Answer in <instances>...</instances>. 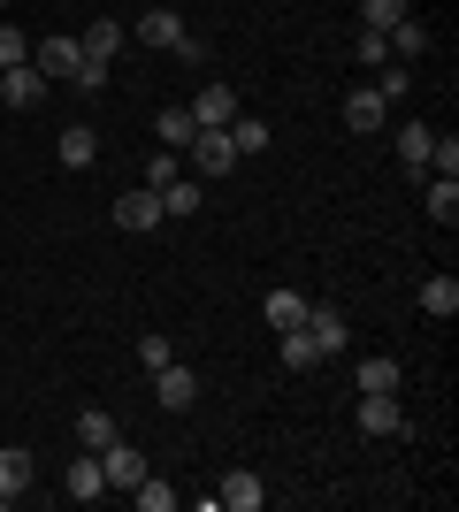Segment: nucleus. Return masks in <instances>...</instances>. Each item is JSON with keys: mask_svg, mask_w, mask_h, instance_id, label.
I'll use <instances>...</instances> for the list:
<instances>
[{"mask_svg": "<svg viewBox=\"0 0 459 512\" xmlns=\"http://www.w3.org/2000/svg\"><path fill=\"white\" fill-rule=\"evenodd\" d=\"M352 421L368 428L375 444H398V436H414V421H406V406H398V390H360Z\"/></svg>", "mask_w": 459, "mask_h": 512, "instance_id": "nucleus-1", "label": "nucleus"}, {"mask_svg": "<svg viewBox=\"0 0 459 512\" xmlns=\"http://www.w3.org/2000/svg\"><path fill=\"white\" fill-rule=\"evenodd\" d=\"M299 329L314 337V352H322V360H337V352L352 344V321L337 314V306H306V321H299Z\"/></svg>", "mask_w": 459, "mask_h": 512, "instance_id": "nucleus-2", "label": "nucleus"}, {"mask_svg": "<svg viewBox=\"0 0 459 512\" xmlns=\"http://www.w3.org/2000/svg\"><path fill=\"white\" fill-rule=\"evenodd\" d=\"M215 505H222V512H261V505H268L261 474H253V467H230V474L215 482Z\"/></svg>", "mask_w": 459, "mask_h": 512, "instance_id": "nucleus-3", "label": "nucleus"}, {"mask_svg": "<svg viewBox=\"0 0 459 512\" xmlns=\"http://www.w3.org/2000/svg\"><path fill=\"white\" fill-rule=\"evenodd\" d=\"M153 398H161V406H169V413H192L199 406V375H192V367H153Z\"/></svg>", "mask_w": 459, "mask_h": 512, "instance_id": "nucleus-4", "label": "nucleus"}, {"mask_svg": "<svg viewBox=\"0 0 459 512\" xmlns=\"http://www.w3.org/2000/svg\"><path fill=\"white\" fill-rule=\"evenodd\" d=\"M184 153H192V169H199V176H230V169H238V146H230V130H199Z\"/></svg>", "mask_w": 459, "mask_h": 512, "instance_id": "nucleus-5", "label": "nucleus"}, {"mask_svg": "<svg viewBox=\"0 0 459 512\" xmlns=\"http://www.w3.org/2000/svg\"><path fill=\"white\" fill-rule=\"evenodd\" d=\"M77 62H85V46L69 39V31H54V39H39V46H31V69H39L46 85H54V77H69Z\"/></svg>", "mask_w": 459, "mask_h": 512, "instance_id": "nucleus-6", "label": "nucleus"}, {"mask_svg": "<svg viewBox=\"0 0 459 512\" xmlns=\"http://www.w3.org/2000/svg\"><path fill=\"white\" fill-rule=\"evenodd\" d=\"M100 474H108V490H138V482H146V459H138V444H123V436H115V444L100 451Z\"/></svg>", "mask_w": 459, "mask_h": 512, "instance_id": "nucleus-7", "label": "nucleus"}, {"mask_svg": "<svg viewBox=\"0 0 459 512\" xmlns=\"http://www.w3.org/2000/svg\"><path fill=\"white\" fill-rule=\"evenodd\" d=\"M184 107H192V123H199V130L238 123V92H230V85H199V100H184Z\"/></svg>", "mask_w": 459, "mask_h": 512, "instance_id": "nucleus-8", "label": "nucleus"}, {"mask_svg": "<svg viewBox=\"0 0 459 512\" xmlns=\"http://www.w3.org/2000/svg\"><path fill=\"white\" fill-rule=\"evenodd\" d=\"M383 115H391V100H383L375 85H352V92H345V130H360V138H368V130H383Z\"/></svg>", "mask_w": 459, "mask_h": 512, "instance_id": "nucleus-9", "label": "nucleus"}, {"mask_svg": "<svg viewBox=\"0 0 459 512\" xmlns=\"http://www.w3.org/2000/svg\"><path fill=\"white\" fill-rule=\"evenodd\" d=\"M115 222H123V230H131V237H146L153 222H161V192H153V184H138V192H123V199H115Z\"/></svg>", "mask_w": 459, "mask_h": 512, "instance_id": "nucleus-10", "label": "nucleus"}, {"mask_svg": "<svg viewBox=\"0 0 459 512\" xmlns=\"http://www.w3.org/2000/svg\"><path fill=\"white\" fill-rule=\"evenodd\" d=\"M306 306H314V299H306V291H291V283H276V291H268V299H261V314H268V329L284 337V329H299V321H306Z\"/></svg>", "mask_w": 459, "mask_h": 512, "instance_id": "nucleus-11", "label": "nucleus"}, {"mask_svg": "<svg viewBox=\"0 0 459 512\" xmlns=\"http://www.w3.org/2000/svg\"><path fill=\"white\" fill-rule=\"evenodd\" d=\"M383 46H391V62H421V54H429V23H421V16H398L391 31H383Z\"/></svg>", "mask_w": 459, "mask_h": 512, "instance_id": "nucleus-12", "label": "nucleus"}, {"mask_svg": "<svg viewBox=\"0 0 459 512\" xmlns=\"http://www.w3.org/2000/svg\"><path fill=\"white\" fill-rule=\"evenodd\" d=\"M54 153H62V169H92V161H100V130H92V123H69L62 138H54Z\"/></svg>", "mask_w": 459, "mask_h": 512, "instance_id": "nucleus-13", "label": "nucleus"}, {"mask_svg": "<svg viewBox=\"0 0 459 512\" xmlns=\"http://www.w3.org/2000/svg\"><path fill=\"white\" fill-rule=\"evenodd\" d=\"M0 100H8V107H39V100H46V77H39L31 62L0 69Z\"/></svg>", "mask_w": 459, "mask_h": 512, "instance_id": "nucleus-14", "label": "nucleus"}, {"mask_svg": "<svg viewBox=\"0 0 459 512\" xmlns=\"http://www.w3.org/2000/svg\"><path fill=\"white\" fill-rule=\"evenodd\" d=\"M421 314H437V321H452V314H459V276H452V268L421 276Z\"/></svg>", "mask_w": 459, "mask_h": 512, "instance_id": "nucleus-15", "label": "nucleus"}, {"mask_svg": "<svg viewBox=\"0 0 459 512\" xmlns=\"http://www.w3.org/2000/svg\"><path fill=\"white\" fill-rule=\"evenodd\" d=\"M92 54V62H115V54H123V46H131V31H123V23L115 16H100V23H85V39H77Z\"/></svg>", "mask_w": 459, "mask_h": 512, "instance_id": "nucleus-16", "label": "nucleus"}, {"mask_svg": "<svg viewBox=\"0 0 459 512\" xmlns=\"http://www.w3.org/2000/svg\"><path fill=\"white\" fill-rule=\"evenodd\" d=\"M153 138H161V146H176V153H184V146H192V138H199L192 107H184V100H176V107H161V115H153Z\"/></svg>", "mask_w": 459, "mask_h": 512, "instance_id": "nucleus-17", "label": "nucleus"}, {"mask_svg": "<svg viewBox=\"0 0 459 512\" xmlns=\"http://www.w3.org/2000/svg\"><path fill=\"white\" fill-rule=\"evenodd\" d=\"M69 497H77V505H92V497H108V474H100V451H85V459H69Z\"/></svg>", "mask_w": 459, "mask_h": 512, "instance_id": "nucleus-18", "label": "nucleus"}, {"mask_svg": "<svg viewBox=\"0 0 459 512\" xmlns=\"http://www.w3.org/2000/svg\"><path fill=\"white\" fill-rule=\"evenodd\" d=\"M184 39V16H176V8H146V16H138V46H176Z\"/></svg>", "mask_w": 459, "mask_h": 512, "instance_id": "nucleus-19", "label": "nucleus"}, {"mask_svg": "<svg viewBox=\"0 0 459 512\" xmlns=\"http://www.w3.org/2000/svg\"><path fill=\"white\" fill-rule=\"evenodd\" d=\"M421 207H429V222H444V230H452V222H459V176H429Z\"/></svg>", "mask_w": 459, "mask_h": 512, "instance_id": "nucleus-20", "label": "nucleus"}, {"mask_svg": "<svg viewBox=\"0 0 459 512\" xmlns=\"http://www.w3.org/2000/svg\"><path fill=\"white\" fill-rule=\"evenodd\" d=\"M115 436H123V428H115L108 406H85V413H77V444H85V451H108Z\"/></svg>", "mask_w": 459, "mask_h": 512, "instance_id": "nucleus-21", "label": "nucleus"}, {"mask_svg": "<svg viewBox=\"0 0 459 512\" xmlns=\"http://www.w3.org/2000/svg\"><path fill=\"white\" fill-rule=\"evenodd\" d=\"M153 192H161V222H192L199 214V184H184V176H176V184H153Z\"/></svg>", "mask_w": 459, "mask_h": 512, "instance_id": "nucleus-22", "label": "nucleus"}, {"mask_svg": "<svg viewBox=\"0 0 459 512\" xmlns=\"http://www.w3.org/2000/svg\"><path fill=\"white\" fill-rule=\"evenodd\" d=\"M429 138H437L429 123H406V130H398V161H406L414 176H429Z\"/></svg>", "mask_w": 459, "mask_h": 512, "instance_id": "nucleus-23", "label": "nucleus"}, {"mask_svg": "<svg viewBox=\"0 0 459 512\" xmlns=\"http://www.w3.org/2000/svg\"><path fill=\"white\" fill-rule=\"evenodd\" d=\"M0 490H8V497L31 490V451H23V444H0Z\"/></svg>", "mask_w": 459, "mask_h": 512, "instance_id": "nucleus-24", "label": "nucleus"}, {"mask_svg": "<svg viewBox=\"0 0 459 512\" xmlns=\"http://www.w3.org/2000/svg\"><path fill=\"white\" fill-rule=\"evenodd\" d=\"M352 383H360V390H398V383H406V367L375 352V360H360V367H352Z\"/></svg>", "mask_w": 459, "mask_h": 512, "instance_id": "nucleus-25", "label": "nucleus"}, {"mask_svg": "<svg viewBox=\"0 0 459 512\" xmlns=\"http://www.w3.org/2000/svg\"><path fill=\"white\" fill-rule=\"evenodd\" d=\"M131 497H138V512H176V505H184V490H176V482H161V474H146Z\"/></svg>", "mask_w": 459, "mask_h": 512, "instance_id": "nucleus-26", "label": "nucleus"}, {"mask_svg": "<svg viewBox=\"0 0 459 512\" xmlns=\"http://www.w3.org/2000/svg\"><path fill=\"white\" fill-rule=\"evenodd\" d=\"M222 130H230L238 161H245V153H268V123H261V115H238V123H222Z\"/></svg>", "mask_w": 459, "mask_h": 512, "instance_id": "nucleus-27", "label": "nucleus"}, {"mask_svg": "<svg viewBox=\"0 0 459 512\" xmlns=\"http://www.w3.org/2000/svg\"><path fill=\"white\" fill-rule=\"evenodd\" d=\"M284 367H291V375L322 367V352H314V337H306V329H284Z\"/></svg>", "mask_w": 459, "mask_h": 512, "instance_id": "nucleus-28", "label": "nucleus"}, {"mask_svg": "<svg viewBox=\"0 0 459 512\" xmlns=\"http://www.w3.org/2000/svg\"><path fill=\"white\" fill-rule=\"evenodd\" d=\"M398 16H414L406 0H360V31H391Z\"/></svg>", "mask_w": 459, "mask_h": 512, "instance_id": "nucleus-29", "label": "nucleus"}, {"mask_svg": "<svg viewBox=\"0 0 459 512\" xmlns=\"http://www.w3.org/2000/svg\"><path fill=\"white\" fill-rule=\"evenodd\" d=\"M375 92H383V100H406V92H414V69H406V62H383V69H375Z\"/></svg>", "mask_w": 459, "mask_h": 512, "instance_id": "nucleus-30", "label": "nucleus"}, {"mask_svg": "<svg viewBox=\"0 0 459 512\" xmlns=\"http://www.w3.org/2000/svg\"><path fill=\"white\" fill-rule=\"evenodd\" d=\"M429 176H459V138H452V130L429 138Z\"/></svg>", "mask_w": 459, "mask_h": 512, "instance_id": "nucleus-31", "label": "nucleus"}, {"mask_svg": "<svg viewBox=\"0 0 459 512\" xmlns=\"http://www.w3.org/2000/svg\"><path fill=\"white\" fill-rule=\"evenodd\" d=\"M176 176H184V153H176V146H161V153L146 161V184H176Z\"/></svg>", "mask_w": 459, "mask_h": 512, "instance_id": "nucleus-32", "label": "nucleus"}, {"mask_svg": "<svg viewBox=\"0 0 459 512\" xmlns=\"http://www.w3.org/2000/svg\"><path fill=\"white\" fill-rule=\"evenodd\" d=\"M169 360H176V344L161 337V329H153V337H138V367H146V375H153V367H169Z\"/></svg>", "mask_w": 459, "mask_h": 512, "instance_id": "nucleus-33", "label": "nucleus"}, {"mask_svg": "<svg viewBox=\"0 0 459 512\" xmlns=\"http://www.w3.org/2000/svg\"><path fill=\"white\" fill-rule=\"evenodd\" d=\"M16 62H31V39H23L16 23H0V69H16Z\"/></svg>", "mask_w": 459, "mask_h": 512, "instance_id": "nucleus-34", "label": "nucleus"}, {"mask_svg": "<svg viewBox=\"0 0 459 512\" xmlns=\"http://www.w3.org/2000/svg\"><path fill=\"white\" fill-rule=\"evenodd\" d=\"M352 62H368V69H383V62H391V46H383V31H360V39H352Z\"/></svg>", "mask_w": 459, "mask_h": 512, "instance_id": "nucleus-35", "label": "nucleus"}, {"mask_svg": "<svg viewBox=\"0 0 459 512\" xmlns=\"http://www.w3.org/2000/svg\"><path fill=\"white\" fill-rule=\"evenodd\" d=\"M69 85H77V92H108V62H92V54H85V62L69 69Z\"/></svg>", "mask_w": 459, "mask_h": 512, "instance_id": "nucleus-36", "label": "nucleus"}, {"mask_svg": "<svg viewBox=\"0 0 459 512\" xmlns=\"http://www.w3.org/2000/svg\"><path fill=\"white\" fill-rule=\"evenodd\" d=\"M8 505H16V497H8V490H0V512H8Z\"/></svg>", "mask_w": 459, "mask_h": 512, "instance_id": "nucleus-37", "label": "nucleus"}, {"mask_svg": "<svg viewBox=\"0 0 459 512\" xmlns=\"http://www.w3.org/2000/svg\"><path fill=\"white\" fill-rule=\"evenodd\" d=\"M0 8H16V0H0Z\"/></svg>", "mask_w": 459, "mask_h": 512, "instance_id": "nucleus-38", "label": "nucleus"}]
</instances>
